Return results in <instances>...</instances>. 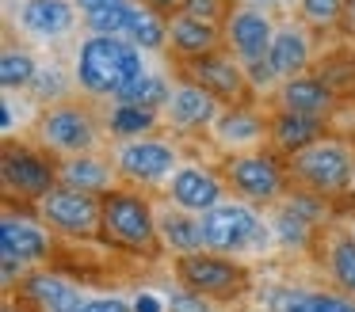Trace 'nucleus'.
Segmentation results:
<instances>
[{"mask_svg": "<svg viewBox=\"0 0 355 312\" xmlns=\"http://www.w3.org/2000/svg\"><path fill=\"white\" fill-rule=\"evenodd\" d=\"M149 53L141 46H134L123 35H85L73 46V76H77V91H85L88 99H119L134 80L149 73Z\"/></svg>", "mask_w": 355, "mask_h": 312, "instance_id": "obj_1", "label": "nucleus"}, {"mask_svg": "<svg viewBox=\"0 0 355 312\" xmlns=\"http://www.w3.org/2000/svg\"><path fill=\"white\" fill-rule=\"evenodd\" d=\"M199 221H202L207 251H218V255L245 263V259L271 255L279 248L271 213H260V205L245 202V198H222L214 210L199 213Z\"/></svg>", "mask_w": 355, "mask_h": 312, "instance_id": "obj_2", "label": "nucleus"}, {"mask_svg": "<svg viewBox=\"0 0 355 312\" xmlns=\"http://www.w3.org/2000/svg\"><path fill=\"white\" fill-rule=\"evenodd\" d=\"M35 134L39 145L54 160L62 156H80V152H96L103 145V114H96L88 103L65 99V103L42 107V114L35 118Z\"/></svg>", "mask_w": 355, "mask_h": 312, "instance_id": "obj_3", "label": "nucleus"}, {"mask_svg": "<svg viewBox=\"0 0 355 312\" xmlns=\"http://www.w3.org/2000/svg\"><path fill=\"white\" fill-rule=\"evenodd\" d=\"M291 160V175L298 179V187L313 190L321 198H340L355 187V149L344 137H329L306 145L302 152H294Z\"/></svg>", "mask_w": 355, "mask_h": 312, "instance_id": "obj_4", "label": "nucleus"}, {"mask_svg": "<svg viewBox=\"0 0 355 312\" xmlns=\"http://www.w3.org/2000/svg\"><path fill=\"white\" fill-rule=\"evenodd\" d=\"M103 240L126 251H153L157 240V205L146 194L115 190L103 198Z\"/></svg>", "mask_w": 355, "mask_h": 312, "instance_id": "obj_5", "label": "nucleus"}, {"mask_svg": "<svg viewBox=\"0 0 355 312\" xmlns=\"http://www.w3.org/2000/svg\"><path fill=\"white\" fill-rule=\"evenodd\" d=\"M111 160H115L119 175L130 183H146V187H164L184 160H180V141L161 134H146L134 141H115L111 145Z\"/></svg>", "mask_w": 355, "mask_h": 312, "instance_id": "obj_6", "label": "nucleus"}, {"mask_svg": "<svg viewBox=\"0 0 355 312\" xmlns=\"http://www.w3.org/2000/svg\"><path fill=\"white\" fill-rule=\"evenodd\" d=\"M225 183L237 198L256 205H279L286 198V172L271 152L252 149V152H233L225 160Z\"/></svg>", "mask_w": 355, "mask_h": 312, "instance_id": "obj_7", "label": "nucleus"}, {"mask_svg": "<svg viewBox=\"0 0 355 312\" xmlns=\"http://www.w3.org/2000/svg\"><path fill=\"white\" fill-rule=\"evenodd\" d=\"M35 213L62 236H96L103 232V198L58 183L46 198L35 202Z\"/></svg>", "mask_w": 355, "mask_h": 312, "instance_id": "obj_8", "label": "nucleus"}, {"mask_svg": "<svg viewBox=\"0 0 355 312\" xmlns=\"http://www.w3.org/2000/svg\"><path fill=\"white\" fill-rule=\"evenodd\" d=\"M0 179H4V194L19 198V202H39L58 187V160H46L42 152L27 149V145L4 141L0 152Z\"/></svg>", "mask_w": 355, "mask_h": 312, "instance_id": "obj_9", "label": "nucleus"}, {"mask_svg": "<svg viewBox=\"0 0 355 312\" xmlns=\"http://www.w3.org/2000/svg\"><path fill=\"white\" fill-rule=\"evenodd\" d=\"M85 23V15L77 12L73 0H19L16 8V30L24 42L31 46H65L77 27Z\"/></svg>", "mask_w": 355, "mask_h": 312, "instance_id": "obj_10", "label": "nucleus"}, {"mask_svg": "<svg viewBox=\"0 0 355 312\" xmlns=\"http://www.w3.org/2000/svg\"><path fill=\"white\" fill-rule=\"evenodd\" d=\"M275 15L268 12L263 4H233L230 12H225L222 19V35H225V50L237 53L241 61H263L271 50V42H275Z\"/></svg>", "mask_w": 355, "mask_h": 312, "instance_id": "obj_11", "label": "nucleus"}, {"mask_svg": "<svg viewBox=\"0 0 355 312\" xmlns=\"http://www.w3.org/2000/svg\"><path fill=\"white\" fill-rule=\"evenodd\" d=\"M176 278L207 297H233L237 289H245L248 274L241 266V259L218 255V251H199V255L176 259Z\"/></svg>", "mask_w": 355, "mask_h": 312, "instance_id": "obj_12", "label": "nucleus"}, {"mask_svg": "<svg viewBox=\"0 0 355 312\" xmlns=\"http://www.w3.org/2000/svg\"><path fill=\"white\" fill-rule=\"evenodd\" d=\"M207 137L210 145H218L230 156L233 152H252V149H263V141H271V122L248 103H225L218 111V118L210 122Z\"/></svg>", "mask_w": 355, "mask_h": 312, "instance_id": "obj_13", "label": "nucleus"}, {"mask_svg": "<svg viewBox=\"0 0 355 312\" xmlns=\"http://www.w3.org/2000/svg\"><path fill=\"white\" fill-rule=\"evenodd\" d=\"M222 107L225 103L214 91H207L199 80L184 76V80L172 84V95H168V103H164L161 114H164V126L176 129V134H207Z\"/></svg>", "mask_w": 355, "mask_h": 312, "instance_id": "obj_14", "label": "nucleus"}, {"mask_svg": "<svg viewBox=\"0 0 355 312\" xmlns=\"http://www.w3.org/2000/svg\"><path fill=\"white\" fill-rule=\"evenodd\" d=\"M187 76L199 80L207 91H214L222 103H245L252 95L245 61L230 50H214V53H202V57H191L187 61Z\"/></svg>", "mask_w": 355, "mask_h": 312, "instance_id": "obj_15", "label": "nucleus"}, {"mask_svg": "<svg viewBox=\"0 0 355 312\" xmlns=\"http://www.w3.org/2000/svg\"><path fill=\"white\" fill-rule=\"evenodd\" d=\"M225 187H230L225 175L184 160V164L172 172V179L164 183V194H168L172 205H180V210H187V213H207V210H214L222 198H230Z\"/></svg>", "mask_w": 355, "mask_h": 312, "instance_id": "obj_16", "label": "nucleus"}, {"mask_svg": "<svg viewBox=\"0 0 355 312\" xmlns=\"http://www.w3.org/2000/svg\"><path fill=\"white\" fill-rule=\"evenodd\" d=\"M54 228L39 217V213H16L8 210L0 217V251H8V255L24 259L27 266H39L54 255Z\"/></svg>", "mask_w": 355, "mask_h": 312, "instance_id": "obj_17", "label": "nucleus"}, {"mask_svg": "<svg viewBox=\"0 0 355 312\" xmlns=\"http://www.w3.org/2000/svg\"><path fill=\"white\" fill-rule=\"evenodd\" d=\"M19 297L35 312H85V304H88V293L77 282H69L65 274L46 270V266L27 274L24 286H19Z\"/></svg>", "mask_w": 355, "mask_h": 312, "instance_id": "obj_18", "label": "nucleus"}, {"mask_svg": "<svg viewBox=\"0 0 355 312\" xmlns=\"http://www.w3.org/2000/svg\"><path fill=\"white\" fill-rule=\"evenodd\" d=\"M268 61H271L279 80L309 73V65H313V30H309V23H302V19L279 23L275 42L268 50Z\"/></svg>", "mask_w": 355, "mask_h": 312, "instance_id": "obj_19", "label": "nucleus"}, {"mask_svg": "<svg viewBox=\"0 0 355 312\" xmlns=\"http://www.w3.org/2000/svg\"><path fill=\"white\" fill-rule=\"evenodd\" d=\"M119 167L111 156H100V152H80V156H62L58 160V183L65 187L88 190V194H115L119 190Z\"/></svg>", "mask_w": 355, "mask_h": 312, "instance_id": "obj_20", "label": "nucleus"}, {"mask_svg": "<svg viewBox=\"0 0 355 312\" xmlns=\"http://www.w3.org/2000/svg\"><path fill=\"white\" fill-rule=\"evenodd\" d=\"M157 240H161V248L168 251L172 259H187V255L207 251L199 213H187L172 202L164 205V210H157Z\"/></svg>", "mask_w": 355, "mask_h": 312, "instance_id": "obj_21", "label": "nucleus"}, {"mask_svg": "<svg viewBox=\"0 0 355 312\" xmlns=\"http://www.w3.org/2000/svg\"><path fill=\"white\" fill-rule=\"evenodd\" d=\"M168 46H172V53H180L184 61L214 53L225 46L222 23L199 19V15H187V12H172L168 15Z\"/></svg>", "mask_w": 355, "mask_h": 312, "instance_id": "obj_22", "label": "nucleus"}, {"mask_svg": "<svg viewBox=\"0 0 355 312\" xmlns=\"http://www.w3.org/2000/svg\"><path fill=\"white\" fill-rule=\"evenodd\" d=\"M275 103L279 111H294V114H329L332 111V88L329 80H321V76H291V80H283L275 88Z\"/></svg>", "mask_w": 355, "mask_h": 312, "instance_id": "obj_23", "label": "nucleus"}, {"mask_svg": "<svg viewBox=\"0 0 355 312\" xmlns=\"http://www.w3.org/2000/svg\"><path fill=\"white\" fill-rule=\"evenodd\" d=\"M161 126H164L161 111L126 103V99H111V107L103 111V129H107V137H115V141H134V137L157 134Z\"/></svg>", "mask_w": 355, "mask_h": 312, "instance_id": "obj_24", "label": "nucleus"}, {"mask_svg": "<svg viewBox=\"0 0 355 312\" xmlns=\"http://www.w3.org/2000/svg\"><path fill=\"white\" fill-rule=\"evenodd\" d=\"M324 137V118L321 114H294V111H279L271 118V145L286 156L302 152L306 145Z\"/></svg>", "mask_w": 355, "mask_h": 312, "instance_id": "obj_25", "label": "nucleus"}, {"mask_svg": "<svg viewBox=\"0 0 355 312\" xmlns=\"http://www.w3.org/2000/svg\"><path fill=\"white\" fill-rule=\"evenodd\" d=\"M324 270L340 293L355 297V236L347 228H332L324 236Z\"/></svg>", "mask_w": 355, "mask_h": 312, "instance_id": "obj_26", "label": "nucleus"}, {"mask_svg": "<svg viewBox=\"0 0 355 312\" xmlns=\"http://www.w3.org/2000/svg\"><path fill=\"white\" fill-rule=\"evenodd\" d=\"M73 91H77L73 65H65V61H42L35 80H31V88H27V95L39 107H54V103H65Z\"/></svg>", "mask_w": 355, "mask_h": 312, "instance_id": "obj_27", "label": "nucleus"}, {"mask_svg": "<svg viewBox=\"0 0 355 312\" xmlns=\"http://www.w3.org/2000/svg\"><path fill=\"white\" fill-rule=\"evenodd\" d=\"M42 61L35 57L31 46H16V42H4L0 50V88L4 91H27L39 73Z\"/></svg>", "mask_w": 355, "mask_h": 312, "instance_id": "obj_28", "label": "nucleus"}, {"mask_svg": "<svg viewBox=\"0 0 355 312\" xmlns=\"http://www.w3.org/2000/svg\"><path fill=\"white\" fill-rule=\"evenodd\" d=\"M275 312H340L347 304V293H329V289H279L271 293Z\"/></svg>", "mask_w": 355, "mask_h": 312, "instance_id": "obj_29", "label": "nucleus"}, {"mask_svg": "<svg viewBox=\"0 0 355 312\" xmlns=\"http://www.w3.org/2000/svg\"><path fill=\"white\" fill-rule=\"evenodd\" d=\"M130 38L134 46H141L146 53H157L168 46V15H161V8L146 4L141 0L138 4V15H134V27H130Z\"/></svg>", "mask_w": 355, "mask_h": 312, "instance_id": "obj_30", "label": "nucleus"}, {"mask_svg": "<svg viewBox=\"0 0 355 312\" xmlns=\"http://www.w3.org/2000/svg\"><path fill=\"white\" fill-rule=\"evenodd\" d=\"M172 84H176V80H168V73H164V68L149 65V73L141 76V80H134L119 99L138 103V107H149V111H164V103H168V95H172Z\"/></svg>", "mask_w": 355, "mask_h": 312, "instance_id": "obj_31", "label": "nucleus"}, {"mask_svg": "<svg viewBox=\"0 0 355 312\" xmlns=\"http://www.w3.org/2000/svg\"><path fill=\"white\" fill-rule=\"evenodd\" d=\"M138 4L141 0H119V4L103 8V12L88 15L85 19V30H92V35H130L134 27V15H138Z\"/></svg>", "mask_w": 355, "mask_h": 312, "instance_id": "obj_32", "label": "nucleus"}, {"mask_svg": "<svg viewBox=\"0 0 355 312\" xmlns=\"http://www.w3.org/2000/svg\"><path fill=\"white\" fill-rule=\"evenodd\" d=\"M271 225H275V240H279V248H286V251H306L309 248V240H313V228L317 225H309L306 217H298V213H291L286 205H275V213H271Z\"/></svg>", "mask_w": 355, "mask_h": 312, "instance_id": "obj_33", "label": "nucleus"}, {"mask_svg": "<svg viewBox=\"0 0 355 312\" xmlns=\"http://www.w3.org/2000/svg\"><path fill=\"white\" fill-rule=\"evenodd\" d=\"M39 114H42V107L31 95H24V91H4V99H0V118H4L0 129H4V141H12V134L27 126L24 118H39Z\"/></svg>", "mask_w": 355, "mask_h": 312, "instance_id": "obj_34", "label": "nucleus"}, {"mask_svg": "<svg viewBox=\"0 0 355 312\" xmlns=\"http://www.w3.org/2000/svg\"><path fill=\"white\" fill-rule=\"evenodd\" d=\"M347 12V0H298V19L309 27H336Z\"/></svg>", "mask_w": 355, "mask_h": 312, "instance_id": "obj_35", "label": "nucleus"}, {"mask_svg": "<svg viewBox=\"0 0 355 312\" xmlns=\"http://www.w3.org/2000/svg\"><path fill=\"white\" fill-rule=\"evenodd\" d=\"M279 205H286L291 213H298V217H306L309 225H324V221H329V198L313 194V190H306V187H298L294 194H286Z\"/></svg>", "mask_w": 355, "mask_h": 312, "instance_id": "obj_36", "label": "nucleus"}, {"mask_svg": "<svg viewBox=\"0 0 355 312\" xmlns=\"http://www.w3.org/2000/svg\"><path fill=\"white\" fill-rule=\"evenodd\" d=\"M168 312H214V304H210V297L207 293H199V289H191V286H172L168 293Z\"/></svg>", "mask_w": 355, "mask_h": 312, "instance_id": "obj_37", "label": "nucleus"}, {"mask_svg": "<svg viewBox=\"0 0 355 312\" xmlns=\"http://www.w3.org/2000/svg\"><path fill=\"white\" fill-rule=\"evenodd\" d=\"M31 274V266L24 263V259H16V255H8V251H0V286L8 289H19L24 286V278Z\"/></svg>", "mask_w": 355, "mask_h": 312, "instance_id": "obj_38", "label": "nucleus"}, {"mask_svg": "<svg viewBox=\"0 0 355 312\" xmlns=\"http://www.w3.org/2000/svg\"><path fill=\"white\" fill-rule=\"evenodd\" d=\"M180 12L199 15V19H210V23H222L230 8H225V0H184V4H180Z\"/></svg>", "mask_w": 355, "mask_h": 312, "instance_id": "obj_39", "label": "nucleus"}, {"mask_svg": "<svg viewBox=\"0 0 355 312\" xmlns=\"http://www.w3.org/2000/svg\"><path fill=\"white\" fill-rule=\"evenodd\" d=\"M130 309L134 312H168V297L157 289H134L130 293Z\"/></svg>", "mask_w": 355, "mask_h": 312, "instance_id": "obj_40", "label": "nucleus"}, {"mask_svg": "<svg viewBox=\"0 0 355 312\" xmlns=\"http://www.w3.org/2000/svg\"><path fill=\"white\" fill-rule=\"evenodd\" d=\"M85 312H134V309H130V297H119V293H96V297H88Z\"/></svg>", "mask_w": 355, "mask_h": 312, "instance_id": "obj_41", "label": "nucleus"}, {"mask_svg": "<svg viewBox=\"0 0 355 312\" xmlns=\"http://www.w3.org/2000/svg\"><path fill=\"white\" fill-rule=\"evenodd\" d=\"M73 4H77V12L88 19V15H96V12H103V8L119 4V0H73Z\"/></svg>", "mask_w": 355, "mask_h": 312, "instance_id": "obj_42", "label": "nucleus"}, {"mask_svg": "<svg viewBox=\"0 0 355 312\" xmlns=\"http://www.w3.org/2000/svg\"><path fill=\"white\" fill-rule=\"evenodd\" d=\"M149 4L161 8V12H180V4H184V0H149Z\"/></svg>", "mask_w": 355, "mask_h": 312, "instance_id": "obj_43", "label": "nucleus"}, {"mask_svg": "<svg viewBox=\"0 0 355 312\" xmlns=\"http://www.w3.org/2000/svg\"><path fill=\"white\" fill-rule=\"evenodd\" d=\"M340 312H355V301H352V297H347V304H344Z\"/></svg>", "mask_w": 355, "mask_h": 312, "instance_id": "obj_44", "label": "nucleus"}, {"mask_svg": "<svg viewBox=\"0 0 355 312\" xmlns=\"http://www.w3.org/2000/svg\"><path fill=\"white\" fill-rule=\"evenodd\" d=\"M347 232H352V236H355V217H352V221H347Z\"/></svg>", "mask_w": 355, "mask_h": 312, "instance_id": "obj_45", "label": "nucleus"}, {"mask_svg": "<svg viewBox=\"0 0 355 312\" xmlns=\"http://www.w3.org/2000/svg\"><path fill=\"white\" fill-rule=\"evenodd\" d=\"M4 312H16V309H4Z\"/></svg>", "mask_w": 355, "mask_h": 312, "instance_id": "obj_46", "label": "nucleus"}]
</instances>
